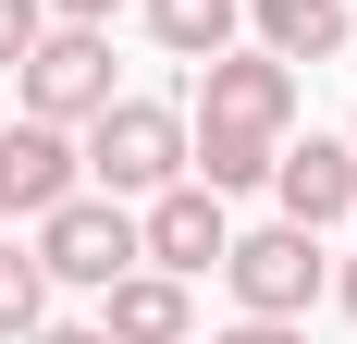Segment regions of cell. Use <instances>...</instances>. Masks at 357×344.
<instances>
[{
	"mask_svg": "<svg viewBox=\"0 0 357 344\" xmlns=\"http://www.w3.org/2000/svg\"><path fill=\"white\" fill-rule=\"evenodd\" d=\"M247 25L271 62H333L345 49V0H247Z\"/></svg>",
	"mask_w": 357,
	"mask_h": 344,
	"instance_id": "11",
	"label": "cell"
},
{
	"mask_svg": "<svg viewBox=\"0 0 357 344\" xmlns=\"http://www.w3.org/2000/svg\"><path fill=\"white\" fill-rule=\"evenodd\" d=\"M74 160H86L99 197H148V185H173V172H185V123H173L160 99H99Z\"/></svg>",
	"mask_w": 357,
	"mask_h": 344,
	"instance_id": "1",
	"label": "cell"
},
{
	"mask_svg": "<svg viewBox=\"0 0 357 344\" xmlns=\"http://www.w3.org/2000/svg\"><path fill=\"white\" fill-rule=\"evenodd\" d=\"M86 160H74V123H13L0 136V221H37L50 197H74Z\"/></svg>",
	"mask_w": 357,
	"mask_h": 344,
	"instance_id": "7",
	"label": "cell"
},
{
	"mask_svg": "<svg viewBox=\"0 0 357 344\" xmlns=\"http://www.w3.org/2000/svg\"><path fill=\"white\" fill-rule=\"evenodd\" d=\"M185 320H197V308H185L173 271H111L99 283V332L111 344H185Z\"/></svg>",
	"mask_w": 357,
	"mask_h": 344,
	"instance_id": "9",
	"label": "cell"
},
{
	"mask_svg": "<svg viewBox=\"0 0 357 344\" xmlns=\"http://www.w3.org/2000/svg\"><path fill=\"white\" fill-rule=\"evenodd\" d=\"M37 25H50L37 0H0V74H13V62H25V49H37Z\"/></svg>",
	"mask_w": 357,
	"mask_h": 344,
	"instance_id": "14",
	"label": "cell"
},
{
	"mask_svg": "<svg viewBox=\"0 0 357 344\" xmlns=\"http://www.w3.org/2000/svg\"><path fill=\"white\" fill-rule=\"evenodd\" d=\"M37 13H50V25H111L123 0H37Z\"/></svg>",
	"mask_w": 357,
	"mask_h": 344,
	"instance_id": "16",
	"label": "cell"
},
{
	"mask_svg": "<svg viewBox=\"0 0 357 344\" xmlns=\"http://www.w3.org/2000/svg\"><path fill=\"white\" fill-rule=\"evenodd\" d=\"M197 123H259V136H284L296 123V62H271V49H210V62H197Z\"/></svg>",
	"mask_w": 357,
	"mask_h": 344,
	"instance_id": "6",
	"label": "cell"
},
{
	"mask_svg": "<svg viewBox=\"0 0 357 344\" xmlns=\"http://www.w3.org/2000/svg\"><path fill=\"white\" fill-rule=\"evenodd\" d=\"M333 295H345V320H357V258H345V271H333Z\"/></svg>",
	"mask_w": 357,
	"mask_h": 344,
	"instance_id": "18",
	"label": "cell"
},
{
	"mask_svg": "<svg viewBox=\"0 0 357 344\" xmlns=\"http://www.w3.org/2000/svg\"><path fill=\"white\" fill-rule=\"evenodd\" d=\"M222 344H308V332H296V320H234Z\"/></svg>",
	"mask_w": 357,
	"mask_h": 344,
	"instance_id": "17",
	"label": "cell"
},
{
	"mask_svg": "<svg viewBox=\"0 0 357 344\" xmlns=\"http://www.w3.org/2000/svg\"><path fill=\"white\" fill-rule=\"evenodd\" d=\"M222 283H234L247 320H308L321 283H333V258H321L308 221H271V234H234V246H222Z\"/></svg>",
	"mask_w": 357,
	"mask_h": 344,
	"instance_id": "2",
	"label": "cell"
},
{
	"mask_svg": "<svg viewBox=\"0 0 357 344\" xmlns=\"http://www.w3.org/2000/svg\"><path fill=\"white\" fill-rule=\"evenodd\" d=\"M271 197H284V221H308V234H321V221H345L357 209V148H333V136H308V148H271Z\"/></svg>",
	"mask_w": 357,
	"mask_h": 344,
	"instance_id": "8",
	"label": "cell"
},
{
	"mask_svg": "<svg viewBox=\"0 0 357 344\" xmlns=\"http://www.w3.org/2000/svg\"><path fill=\"white\" fill-rule=\"evenodd\" d=\"M37 320H50V271H37V246H0V344Z\"/></svg>",
	"mask_w": 357,
	"mask_h": 344,
	"instance_id": "13",
	"label": "cell"
},
{
	"mask_svg": "<svg viewBox=\"0 0 357 344\" xmlns=\"http://www.w3.org/2000/svg\"><path fill=\"white\" fill-rule=\"evenodd\" d=\"M37 271H50V283H86V295H99L111 271H136V209H123V197H99V185L50 197V209H37Z\"/></svg>",
	"mask_w": 357,
	"mask_h": 344,
	"instance_id": "3",
	"label": "cell"
},
{
	"mask_svg": "<svg viewBox=\"0 0 357 344\" xmlns=\"http://www.w3.org/2000/svg\"><path fill=\"white\" fill-rule=\"evenodd\" d=\"M13 74H25V123H86L111 99V25H37Z\"/></svg>",
	"mask_w": 357,
	"mask_h": 344,
	"instance_id": "4",
	"label": "cell"
},
{
	"mask_svg": "<svg viewBox=\"0 0 357 344\" xmlns=\"http://www.w3.org/2000/svg\"><path fill=\"white\" fill-rule=\"evenodd\" d=\"M234 25H247V0H148V37H160L173 62H210V49H234Z\"/></svg>",
	"mask_w": 357,
	"mask_h": 344,
	"instance_id": "12",
	"label": "cell"
},
{
	"mask_svg": "<svg viewBox=\"0 0 357 344\" xmlns=\"http://www.w3.org/2000/svg\"><path fill=\"white\" fill-rule=\"evenodd\" d=\"M222 246H234V221H222V197L197 185V172L148 185V209H136V258H148V271L197 283V271H222Z\"/></svg>",
	"mask_w": 357,
	"mask_h": 344,
	"instance_id": "5",
	"label": "cell"
},
{
	"mask_svg": "<svg viewBox=\"0 0 357 344\" xmlns=\"http://www.w3.org/2000/svg\"><path fill=\"white\" fill-rule=\"evenodd\" d=\"M13 344H111L99 320H37V332H13Z\"/></svg>",
	"mask_w": 357,
	"mask_h": 344,
	"instance_id": "15",
	"label": "cell"
},
{
	"mask_svg": "<svg viewBox=\"0 0 357 344\" xmlns=\"http://www.w3.org/2000/svg\"><path fill=\"white\" fill-rule=\"evenodd\" d=\"M271 148L284 136H259V123H197V136H185V172H197L210 197H247V185H271Z\"/></svg>",
	"mask_w": 357,
	"mask_h": 344,
	"instance_id": "10",
	"label": "cell"
}]
</instances>
